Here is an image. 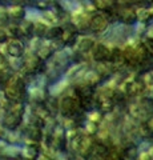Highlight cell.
Returning a JSON list of instances; mask_svg holds the SVG:
<instances>
[{
	"label": "cell",
	"mask_w": 153,
	"mask_h": 160,
	"mask_svg": "<svg viewBox=\"0 0 153 160\" xmlns=\"http://www.w3.org/2000/svg\"><path fill=\"white\" fill-rule=\"evenodd\" d=\"M26 91V82L22 75H11L4 87V98L8 102H20Z\"/></svg>",
	"instance_id": "obj_1"
},
{
	"label": "cell",
	"mask_w": 153,
	"mask_h": 160,
	"mask_svg": "<svg viewBox=\"0 0 153 160\" xmlns=\"http://www.w3.org/2000/svg\"><path fill=\"white\" fill-rule=\"evenodd\" d=\"M24 116V106L20 102H15L13 107L7 109L6 116L3 120V126L9 131H15L23 122Z\"/></svg>",
	"instance_id": "obj_2"
},
{
	"label": "cell",
	"mask_w": 153,
	"mask_h": 160,
	"mask_svg": "<svg viewBox=\"0 0 153 160\" xmlns=\"http://www.w3.org/2000/svg\"><path fill=\"white\" fill-rule=\"evenodd\" d=\"M7 53L15 59L22 58L24 55V44L17 38H9L7 40Z\"/></svg>",
	"instance_id": "obj_3"
},
{
	"label": "cell",
	"mask_w": 153,
	"mask_h": 160,
	"mask_svg": "<svg viewBox=\"0 0 153 160\" xmlns=\"http://www.w3.org/2000/svg\"><path fill=\"white\" fill-rule=\"evenodd\" d=\"M79 108V103L76 99L73 98H64L60 102V111L64 116H69L73 115Z\"/></svg>",
	"instance_id": "obj_4"
},
{
	"label": "cell",
	"mask_w": 153,
	"mask_h": 160,
	"mask_svg": "<svg viewBox=\"0 0 153 160\" xmlns=\"http://www.w3.org/2000/svg\"><path fill=\"white\" fill-rule=\"evenodd\" d=\"M40 58L37 56V55H31V56H28L26 60H24L23 63V68L26 69V72L28 73H35L39 67H40Z\"/></svg>",
	"instance_id": "obj_5"
},
{
	"label": "cell",
	"mask_w": 153,
	"mask_h": 160,
	"mask_svg": "<svg viewBox=\"0 0 153 160\" xmlns=\"http://www.w3.org/2000/svg\"><path fill=\"white\" fill-rule=\"evenodd\" d=\"M23 155H24V158H27V159H37L39 158V144H37V142L29 140V143L26 146V148H24Z\"/></svg>",
	"instance_id": "obj_6"
},
{
	"label": "cell",
	"mask_w": 153,
	"mask_h": 160,
	"mask_svg": "<svg viewBox=\"0 0 153 160\" xmlns=\"http://www.w3.org/2000/svg\"><path fill=\"white\" fill-rule=\"evenodd\" d=\"M7 13H8V18H11L12 20H22L26 16V9L20 4H13L12 7L8 8Z\"/></svg>",
	"instance_id": "obj_7"
},
{
	"label": "cell",
	"mask_w": 153,
	"mask_h": 160,
	"mask_svg": "<svg viewBox=\"0 0 153 160\" xmlns=\"http://www.w3.org/2000/svg\"><path fill=\"white\" fill-rule=\"evenodd\" d=\"M93 56L96 60H108L111 59V51L105 46H96L95 51H93Z\"/></svg>",
	"instance_id": "obj_8"
},
{
	"label": "cell",
	"mask_w": 153,
	"mask_h": 160,
	"mask_svg": "<svg viewBox=\"0 0 153 160\" xmlns=\"http://www.w3.org/2000/svg\"><path fill=\"white\" fill-rule=\"evenodd\" d=\"M61 35H63L61 27H48L45 32V38L49 40H55V39H60Z\"/></svg>",
	"instance_id": "obj_9"
},
{
	"label": "cell",
	"mask_w": 153,
	"mask_h": 160,
	"mask_svg": "<svg viewBox=\"0 0 153 160\" xmlns=\"http://www.w3.org/2000/svg\"><path fill=\"white\" fill-rule=\"evenodd\" d=\"M89 26H91V28L96 29V31H101V29H104L107 26V20L103 16H96L91 20Z\"/></svg>",
	"instance_id": "obj_10"
},
{
	"label": "cell",
	"mask_w": 153,
	"mask_h": 160,
	"mask_svg": "<svg viewBox=\"0 0 153 160\" xmlns=\"http://www.w3.org/2000/svg\"><path fill=\"white\" fill-rule=\"evenodd\" d=\"M28 139L32 140V142H40L41 140V129L39 128V126H31V128H29L28 131Z\"/></svg>",
	"instance_id": "obj_11"
},
{
	"label": "cell",
	"mask_w": 153,
	"mask_h": 160,
	"mask_svg": "<svg viewBox=\"0 0 153 160\" xmlns=\"http://www.w3.org/2000/svg\"><path fill=\"white\" fill-rule=\"evenodd\" d=\"M48 29V26L45 23H41V22H37V23H33V33L39 38H43L45 36V32Z\"/></svg>",
	"instance_id": "obj_12"
},
{
	"label": "cell",
	"mask_w": 153,
	"mask_h": 160,
	"mask_svg": "<svg viewBox=\"0 0 153 160\" xmlns=\"http://www.w3.org/2000/svg\"><path fill=\"white\" fill-rule=\"evenodd\" d=\"M20 28V32H22V36H31L33 33V23L32 22H24L22 26H19Z\"/></svg>",
	"instance_id": "obj_13"
},
{
	"label": "cell",
	"mask_w": 153,
	"mask_h": 160,
	"mask_svg": "<svg viewBox=\"0 0 153 160\" xmlns=\"http://www.w3.org/2000/svg\"><path fill=\"white\" fill-rule=\"evenodd\" d=\"M52 52H53V49H52L51 46H43V47H40V49L37 51V56L40 58L41 60H44V59H48L49 56H51Z\"/></svg>",
	"instance_id": "obj_14"
},
{
	"label": "cell",
	"mask_w": 153,
	"mask_h": 160,
	"mask_svg": "<svg viewBox=\"0 0 153 160\" xmlns=\"http://www.w3.org/2000/svg\"><path fill=\"white\" fill-rule=\"evenodd\" d=\"M11 72L7 67H3V64H0V84H6L8 79L11 78Z\"/></svg>",
	"instance_id": "obj_15"
},
{
	"label": "cell",
	"mask_w": 153,
	"mask_h": 160,
	"mask_svg": "<svg viewBox=\"0 0 153 160\" xmlns=\"http://www.w3.org/2000/svg\"><path fill=\"white\" fill-rule=\"evenodd\" d=\"M9 39L8 36V32H7V29L0 26V44H4V43H7V40Z\"/></svg>",
	"instance_id": "obj_16"
}]
</instances>
